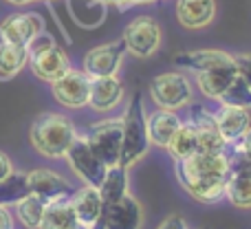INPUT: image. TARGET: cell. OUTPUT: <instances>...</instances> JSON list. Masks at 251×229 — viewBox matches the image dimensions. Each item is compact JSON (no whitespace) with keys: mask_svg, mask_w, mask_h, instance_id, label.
Segmentation results:
<instances>
[{"mask_svg":"<svg viewBox=\"0 0 251 229\" xmlns=\"http://www.w3.org/2000/svg\"><path fill=\"white\" fill-rule=\"evenodd\" d=\"M221 106H236V108H251V86L243 77H236L234 82L227 86V91L218 97Z\"/></svg>","mask_w":251,"mask_h":229,"instance_id":"28","label":"cell"},{"mask_svg":"<svg viewBox=\"0 0 251 229\" xmlns=\"http://www.w3.org/2000/svg\"><path fill=\"white\" fill-rule=\"evenodd\" d=\"M122 156H119V165L126 170L132 168L139 159L148 152L150 146V137H148V117L143 113V102L141 93H134L130 100L128 108L122 117Z\"/></svg>","mask_w":251,"mask_h":229,"instance_id":"3","label":"cell"},{"mask_svg":"<svg viewBox=\"0 0 251 229\" xmlns=\"http://www.w3.org/2000/svg\"><path fill=\"white\" fill-rule=\"evenodd\" d=\"M150 97L159 108L165 110H178L183 106L192 104L194 100V88L190 79L178 71L172 73H161L152 79L150 84Z\"/></svg>","mask_w":251,"mask_h":229,"instance_id":"5","label":"cell"},{"mask_svg":"<svg viewBox=\"0 0 251 229\" xmlns=\"http://www.w3.org/2000/svg\"><path fill=\"white\" fill-rule=\"evenodd\" d=\"M168 150L176 159V163L199 154V132H196V126L192 121H183L181 128L176 130V134L170 141Z\"/></svg>","mask_w":251,"mask_h":229,"instance_id":"22","label":"cell"},{"mask_svg":"<svg viewBox=\"0 0 251 229\" xmlns=\"http://www.w3.org/2000/svg\"><path fill=\"white\" fill-rule=\"evenodd\" d=\"M203 229H209V227H203Z\"/></svg>","mask_w":251,"mask_h":229,"instance_id":"40","label":"cell"},{"mask_svg":"<svg viewBox=\"0 0 251 229\" xmlns=\"http://www.w3.org/2000/svg\"><path fill=\"white\" fill-rule=\"evenodd\" d=\"M190 121L199 132V152H225L227 141L216 128V117L203 106H192Z\"/></svg>","mask_w":251,"mask_h":229,"instance_id":"14","label":"cell"},{"mask_svg":"<svg viewBox=\"0 0 251 229\" xmlns=\"http://www.w3.org/2000/svg\"><path fill=\"white\" fill-rule=\"evenodd\" d=\"M236 146H240L245 152H247V154H251V130H249L247 134H245L243 139H240V143H236Z\"/></svg>","mask_w":251,"mask_h":229,"instance_id":"35","label":"cell"},{"mask_svg":"<svg viewBox=\"0 0 251 229\" xmlns=\"http://www.w3.org/2000/svg\"><path fill=\"white\" fill-rule=\"evenodd\" d=\"M71 229H91V227H86V225H82V223H77V225H73Z\"/></svg>","mask_w":251,"mask_h":229,"instance_id":"38","label":"cell"},{"mask_svg":"<svg viewBox=\"0 0 251 229\" xmlns=\"http://www.w3.org/2000/svg\"><path fill=\"white\" fill-rule=\"evenodd\" d=\"M100 194L104 205L115 203V201H119L122 196L128 194V170L124 165L117 163L106 170V177L100 185Z\"/></svg>","mask_w":251,"mask_h":229,"instance_id":"24","label":"cell"},{"mask_svg":"<svg viewBox=\"0 0 251 229\" xmlns=\"http://www.w3.org/2000/svg\"><path fill=\"white\" fill-rule=\"evenodd\" d=\"M227 156H229V177L251 178V154H247L240 146H236L234 154Z\"/></svg>","mask_w":251,"mask_h":229,"instance_id":"30","label":"cell"},{"mask_svg":"<svg viewBox=\"0 0 251 229\" xmlns=\"http://www.w3.org/2000/svg\"><path fill=\"white\" fill-rule=\"evenodd\" d=\"M216 117V128L227 141V146H236L240 139L249 132V115L245 108H236V106H221Z\"/></svg>","mask_w":251,"mask_h":229,"instance_id":"18","label":"cell"},{"mask_svg":"<svg viewBox=\"0 0 251 229\" xmlns=\"http://www.w3.org/2000/svg\"><path fill=\"white\" fill-rule=\"evenodd\" d=\"M44 31V20L35 13H20L11 16L0 26V42L18 44V47H29L35 38Z\"/></svg>","mask_w":251,"mask_h":229,"instance_id":"13","label":"cell"},{"mask_svg":"<svg viewBox=\"0 0 251 229\" xmlns=\"http://www.w3.org/2000/svg\"><path fill=\"white\" fill-rule=\"evenodd\" d=\"M231 62H236V55H229V53L218 51V49H199V51L181 53V55L174 57L176 66H183V69L194 71V73H203V71L231 64Z\"/></svg>","mask_w":251,"mask_h":229,"instance_id":"20","label":"cell"},{"mask_svg":"<svg viewBox=\"0 0 251 229\" xmlns=\"http://www.w3.org/2000/svg\"><path fill=\"white\" fill-rule=\"evenodd\" d=\"M73 225H77V216L73 212L71 199H66V201H55V203L47 205L40 229H71Z\"/></svg>","mask_w":251,"mask_h":229,"instance_id":"23","label":"cell"},{"mask_svg":"<svg viewBox=\"0 0 251 229\" xmlns=\"http://www.w3.org/2000/svg\"><path fill=\"white\" fill-rule=\"evenodd\" d=\"M183 119L176 115V110H165L156 108L154 113L148 115V137L150 143L159 148H168L172 137L176 134V130L181 128Z\"/></svg>","mask_w":251,"mask_h":229,"instance_id":"19","label":"cell"},{"mask_svg":"<svg viewBox=\"0 0 251 229\" xmlns=\"http://www.w3.org/2000/svg\"><path fill=\"white\" fill-rule=\"evenodd\" d=\"M29 194L31 190L26 183V174L11 172L0 178V205H16Z\"/></svg>","mask_w":251,"mask_h":229,"instance_id":"25","label":"cell"},{"mask_svg":"<svg viewBox=\"0 0 251 229\" xmlns=\"http://www.w3.org/2000/svg\"><path fill=\"white\" fill-rule=\"evenodd\" d=\"M156 229H190L185 223V218L178 216V214H172V216H168L165 221H161V225Z\"/></svg>","mask_w":251,"mask_h":229,"instance_id":"32","label":"cell"},{"mask_svg":"<svg viewBox=\"0 0 251 229\" xmlns=\"http://www.w3.org/2000/svg\"><path fill=\"white\" fill-rule=\"evenodd\" d=\"M115 4H122V7H128V4H146V2H154V0H110Z\"/></svg>","mask_w":251,"mask_h":229,"instance_id":"36","label":"cell"},{"mask_svg":"<svg viewBox=\"0 0 251 229\" xmlns=\"http://www.w3.org/2000/svg\"><path fill=\"white\" fill-rule=\"evenodd\" d=\"M44 209H47V203H44L40 196L35 194H29L16 203V212H18V218L25 227L29 229H40V223H42V216H44Z\"/></svg>","mask_w":251,"mask_h":229,"instance_id":"27","label":"cell"},{"mask_svg":"<svg viewBox=\"0 0 251 229\" xmlns=\"http://www.w3.org/2000/svg\"><path fill=\"white\" fill-rule=\"evenodd\" d=\"M9 2H13V4H26V2H31V0H9Z\"/></svg>","mask_w":251,"mask_h":229,"instance_id":"37","label":"cell"},{"mask_svg":"<svg viewBox=\"0 0 251 229\" xmlns=\"http://www.w3.org/2000/svg\"><path fill=\"white\" fill-rule=\"evenodd\" d=\"M236 66H238V75L251 86V53L236 55Z\"/></svg>","mask_w":251,"mask_h":229,"instance_id":"31","label":"cell"},{"mask_svg":"<svg viewBox=\"0 0 251 229\" xmlns=\"http://www.w3.org/2000/svg\"><path fill=\"white\" fill-rule=\"evenodd\" d=\"M176 177L192 199L199 203H216L225 196L229 181L227 152H199L176 163Z\"/></svg>","mask_w":251,"mask_h":229,"instance_id":"1","label":"cell"},{"mask_svg":"<svg viewBox=\"0 0 251 229\" xmlns=\"http://www.w3.org/2000/svg\"><path fill=\"white\" fill-rule=\"evenodd\" d=\"M66 159H69V165L73 168V172L82 178L86 185L100 187L101 181L106 177V165L95 152L91 150L86 137H75V141L71 143V148L66 150Z\"/></svg>","mask_w":251,"mask_h":229,"instance_id":"7","label":"cell"},{"mask_svg":"<svg viewBox=\"0 0 251 229\" xmlns=\"http://www.w3.org/2000/svg\"><path fill=\"white\" fill-rule=\"evenodd\" d=\"M26 183H29L31 194L40 196L44 203H55V201H66L73 194V187L66 178H62L60 174L51 172L47 168L33 170L26 174Z\"/></svg>","mask_w":251,"mask_h":229,"instance_id":"12","label":"cell"},{"mask_svg":"<svg viewBox=\"0 0 251 229\" xmlns=\"http://www.w3.org/2000/svg\"><path fill=\"white\" fill-rule=\"evenodd\" d=\"M122 119H108L95 124L86 134V141L91 150L104 161L106 168H113L119 163L122 156Z\"/></svg>","mask_w":251,"mask_h":229,"instance_id":"6","label":"cell"},{"mask_svg":"<svg viewBox=\"0 0 251 229\" xmlns=\"http://www.w3.org/2000/svg\"><path fill=\"white\" fill-rule=\"evenodd\" d=\"M29 60V47L0 42V77L16 75Z\"/></svg>","mask_w":251,"mask_h":229,"instance_id":"26","label":"cell"},{"mask_svg":"<svg viewBox=\"0 0 251 229\" xmlns=\"http://www.w3.org/2000/svg\"><path fill=\"white\" fill-rule=\"evenodd\" d=\"M53 95L66 108H82L88 104V95H91V77L84 71L69 69L60 79L51 82Z\"/></svg>","mask_w":251,"mask_h":229,"instance_id":"10","label":"cell"},{"mask_svg":"<svg viewBox=\"0 0 251 229\" xmlns=\"http://www.w3.org/2000/svg\"><path fill=\"white\" fill-rule=\"evenodd\" d=\"M236 77H238V66H236V62H231V64H223V66H216V69L196 73V84H199L201 93L205 97L218 100Z\"/></svg>","mask_w":251,"mask_h":229,"instance_id":"21","label":"cell"},{"mask_svg":"<svg viewBox=\"0 0 251 229\" xmlns=\"http://www.w3.org/2000/svg\"><path fill=\"white\" fill-rule=\"evenodd\" d=\"M247 115H249V130H251V108H247Z\"/></svg>","mask_w":251,"mask_h":229,"instance_id":"39","label":"cell"},{"mask_svg":"<svg viewBox=\"0 0 251 229\" xmlns=\"http://www.w3.org/2000/svg\"><path fill=\"white\" fill-rule=\"evenodd\" d=\"M216 2L214 0H176V18L185 29L199 31L214 22Z\"/></svg>","mask_w":251,"mask_h":229,"instance_id":"17","label":"cell"},{"mask_svg":"<svg viewBox=\"0 0 251 229\" xmlns=\"http://www.w3.org/2000/svg\"><path fill=\"white\" fill-rule=\"evenodd\" d=\"M29 60L31 69L44 82H55L69 71V57L60 47H55L49 35L40 33L29 44Z\"/></svg>","mask_w":251,"mask_h":229,"instance_id":"4","label":"cell"},{"mask_svg":"<svg viewBox=\"0 0 251 229\" xmlns=\"http://www.w3.org/2000/svg\"><path fill=\"white\" fill-rule=\"evenodd\" d=\"M124 100V84L115 75L108 77H91V95L88 106L97 113H108Z\"/></svg>","mask_w":251,"mask_h":229,"instance_id":"16","label":"cell"},{"mask_svg":"<svg viewBox=\"0 0 251 229\" xmlns=\"http://www.w3.org/2000/svg\"><path fill=\"white\" fill-rule=\"evenodd\" d=\"M0 229H13L11 214L4 209V205H0Z\"/></svg>","mask_w":251,"mask_h":229,"instance_id":"33","label":"cell"},{"mask_svg":"<svg viewBox=\"0 0 251 229\" xmlns=\"http://www.w3.org/2000/svg\"><path fill=\"white\" fill-rule=\"evenodd\" d=\"M143 209L134 196L126 194L115 203L104 205L100 225L95 229H141Z\"/></svg>","mask_w":251,"mask_h":229,"instance_id":"9","label":"cell"},{"mask_svg":"<svg viewBox=\"0 0 251 229\" xmlns=\"http://www.w3.org/2000/svg\"><path fill=\"white\" fill-rule=\"evenodd\" d=\"M7 174H11V163H9V159L0 152V178H4Z\"/></svg>","mask_w":251,"mask_h":229,"instance_id":"34","label":"cell"},{"mask_svg":"<svg viewBox=\"0 0 251 229\" xmlns=\"http://www.w3.org/2000/svg\"><path fill=\"white\" fill-rule=\"evenodd\" d=\"M75 128L64 115L44 113L31 126V143L44 156H64L71 143L75 141Z\"/></svg>","mask_w":251,"mask_h":229,"instance_id":"2","label":"cell"},{"mask_svg":"<svg viewBox=\"0 0 251 229\" xmlns=\"http://www.w3.org/2000/svg\"><path fill=\"white\" fill-rule=\"evenodd\" d=\"M126 53V44L124 40L119 42H108V44H100V47L91 49L84 57V73L88 77H108L115 75L122 66Z\"/></svg>","mask_w":251,"mask_h":229,"instance_id":"11","label":"cell"},{"mask_svg":"<svg viewBox=\"0 0 251 229\" xmlns=\"http://www.w3.org/2000/svg\"><path fill=\"white\" fill-rule=\"evenodd\" d=\"M71 205H73V212L77 216V223L95 229L100 225L101 212H104V201H101L100 187L93 185H84L79 190H75L71 194Z\"/></svg>","mask_w":251,"mask_h":229,"instance_id":"15","label":"cell"},{"mask_svg":"<svg viewBox=\"0 0 251 229\" xmlns=\"http://www.w3.org/2000/svg\"><path fill=\"white\" fill-rule=\"evenodd\" d=\"M126 51H130L137 57H150L161 47V26L154 18L139 16L126 26L124 31Z\"/></svg>","mask_w":251,"mask_h":229,"instance_id":"8","label":"cell"},{"mask_svg":"<svg viewBox=\"0 0 251 229\" xmlns=\"http://www.w3.org/2000/svg\"><path fill=\"white\" fill-rule=\"evenodd\" d=\"M225 196L229 203L238 209H251V178H238L229 177L227 181V192Z\"/></svg>","mask_w":251,"mask_h":229,"instance_id":"29","label":"cell"}]
</instances>
